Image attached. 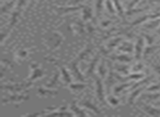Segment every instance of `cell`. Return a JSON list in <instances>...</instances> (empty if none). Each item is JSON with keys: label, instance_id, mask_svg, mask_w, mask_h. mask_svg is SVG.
I'll return each mask as SVG.
<instances>
[{"label": "cell", "instance_id": "20", "mask_svg": "<svg viewBox=\"0 0 160 117\" xmlns=\"http://www.w3.org/2000/svg\"><path fill=\"white\" fill-rule=\"evenodd\" d=\"M159 25H160V19H155V20L151 21V22L147 23V24L145 25V29H147V30H155V29H157Z\"/></svg>", "mask_w": 160, "mask_h": 117}, {"label": "cell", "instance_id": "14", "mask_svg": "<svg viewBox=\"0 0 160 117\" xmlns=\"http://www.w3.org/2000/svg\"><path fill=\"white\" fill-rule=\"evenodd\" d=\"M92 49H93V45H92V44H89V45H88V46L85 48V51H81V53L79 54V57L77 58V60H78V61H81V60H83V59H85V58L87 57V56L89 55L90 53H91V51H92Z\"/></svg>", "mask_w": 160, "mask_h": 117}, {"label": "cell", "instance_id": "25", "mask_svg": "<svg viewBox=\"0 0 160 117\" xmlns=\"http://www.w3.org/2000/svg\"><path fill=\"white\" fill-rule=\"evenodd\" d=\"M133 84H134V82H133V81H132V82H128V83L121 84V85L116 86V88L114 89V92H115L116 94H118V93H120L122 90H125V89H127V88H132V86H133Z\"/></svg>", "mask_w": 160, "mask_h": 117}, {"label": "cell", "instance_id": "17", "mask_svg": "<svg viewBox=\"0 0 160 117\" xmlns=\"http://www.w3.org/2000/svg\"><path fill=\"white\" fill-rule=\"evenodd\" d=\"M82 105L85 106V107H87L88 110H91L93 113H96V114H98V115H100L101 114V110H99L98 107H97L94 104H92L90 101H83L82 102Z\"/></svg>", "mask_w": 160, "mask_h": 117}, {"label": "cell", "instance_id": "13", "mask_svg": "<svg viewBox=\"0 0 160 117\" xmlns=\"http://www.w3.org/2000/svg\"><path fill=\"white\" fill-rule=\"evenodd\" d=\"M118 49H120L121 51H123V53H132L134 47H133V44H132V43L123 42L122 44L118 46Z\"/></svg>", "mask_w": 160, "mask_h": 117}, {"label": "cell", "instance_id": "43", "mask_svg": "<svg viewBox=\"0 0 160 117\" xmlns=\"http://www.w3.org/2000/svg\"><path fill=\"white\" fill-rule=\"evenodd\" d=\"M133 69H134V71H135V72H138V71H140L142 69V64H137V66H135Z\"/></svg>", "mask_w": 160, "mask_h": 117}, {"label": "cell", "instance_id": "27", "mask_svg": "<svg viewBox=\"0 0 160 117\" xmlns=\"http://www.w3.org/2000/svg\"><path fill=\"white\" fill-rule=\"evenodd\" d=\"M121 42H122V38H121V37H116L115 40H113L112 42H110L109 44H108V47H107V48L109 49V51H112V49H113L114 47L118 46V43H121Z\"/></svg>", "mask_w": 160, "mask_h": 117}, {"label": "cell", "instance_id": "6", "mask_svg": "<svg viewBox=\"0 0 160 117\" xmlns=\"http://www.w3.org/2000/svg\"><path fill=\"white\" fill-rule=\"evenodd\" d=\"M144 44H145V40L142 38V36L137 37V43L135 45V58L136 60H139L142 58V54L144 51Z\"/></svg>", "mask_w": 160, "mask_h": 117}, {"label": "cell", "instance_id": "4", "mask_svg": "<svg viewBox=\"0 0 160 117\" xmlns=\"http://www.w3.org/2000/svg\"><path fill=\"white\" fill-rule=\"evenodd\" d=\"M32 82H29V83H23V84H11V85H6L3 84L2 85V90H9L12 91V92H19V91H23L24 89H28L30 86H32Z\"/></svg>", "mask_w": 160, "mask_h": 117}, {"label": "cell", "instance_id": "22", "mask_svg": "<svg viewBox=\"0 0 160 117\" xmlns=\"http://www.w3.org/2000/svg\"><path fill=\"white\" fill-rule=\"evenodd\" d=\"M76 31H77V33H79L80 35H85L86 27H85V24H83V21L76 22Z\"/></svg>", "mask_w": 160, "mask_h": 117}, {"label": "cell", "instance_id": "37", "mask_svg": "<svg viewBox=\"0 0 160 117\" xmlns=\"http://www.w3.org/2000/svg\"><path fill=\"white\" fill-rule=\"evenodd\" d=\"M144 99H149V100H159L160 99V93H155V94H145Z\"/></svg>", "mask_w": 160, "mask_h": 117}, {"label": "cell", "instance_id": "41", "mask_svg": "<svg viewBox=\"0 0 160 117\" xmlns=\"http://www.w3.org/2000/svg\"><path fill=\"white\" fill-rule=\"evenodd\" d=\"M86 29H87V31H88V33H93V31H94V29H93V25L91 24V23H88L87 24V27H86Z\"/></svg>", "mask_w": 160, "mask_h": 117}, {"label": "cell", "instance_id": "19", "mask_svg": "<svg viewBox=\"0 0 160 117\" xmlns=\"http://www.w3.org/2000/svg\"><path fill=\"white\" fill-rule=\"evenodd\" d=\"M110 57H111V59H115V60H118V61H122V62H131L132 61V57L125 55V54L118 55V56H110Z\"/></svg>", "mask_w": 160, "mask_h": 117}, {"label": "cell", "instance_id": "26", "mask_svg": "<svg viewBox=\"0 0 160 117\" xmlns=\"http://www.w3.org/2000/svg\"><path fill=\"white\" fill-rule=\"evenodd\" d=\"M13 5H14V0H11L9 2H6L5 5L1 7V13L5 14V13H7V12H9V10L13 7Z\"/></svg>", "mask_w": 160, "mask_h": 117}, {"label": "cell", "instance_id": "8", "mask_svg": "<svg viewBox=\"0 0 160 117\" xmlns=\"http://www.w3.org/2000/svg\"><path fill=\"white\" fill-rule=\"evenodd\" d=\"M142 110L146 112L148 115L150 116H160V108H155L150 105H147V104H144L142 103Z\"/></svg>", "mask_w": 160, "mask_h": 117}, {"label": "cell", "instance_id": "21", "mask_svg": "<svg viewBox=\"0 0 160 117\" xmlns=\"http://www.w3.org/2000/svg\"><path fill=\"white\" fill-rule=\"evenodd\" d=\"M69 88L72 91H75V92H77V91H81L87 88V84L86 83H70L69 84Z\"/></svg>", "mask_w": 160, "mask_h": 117}, {"label": "cell", "instance_id": "10", "mask_svg": "<svg viewBox=\"0 0 160 117\" xmlns=\"http://www.w3.org/2000/svg\"><path fill=\"white\" fill-rule=\"evenodd\" d=\"M70 110L71 112H72L73 115H77V116H87L88 113L85 112V110H82L81 108H79L77 106V104H76V102H72L70 105Z\"/></svg>", "mask_w": 160, "mask_h": 117}, {"label": "cell", "instance_id": "47", "mask_svg": "<svg viewBox=\"0 0 160 117\" xmlns=\"http://www.w3.org/2000/svg\"><path fill=\"white\" fill-rule=\"evenodd\" d=\"M150 2H160V0H149Z\"/></svg>", "mask_w": 160, "mask_h": 117}, {"label": "cell", "instance_id": "35", "mask_svg": "<svg viewBox=\"0 0 160 117\" xmlns=\"http://www.w3.org/2000/svg\"><path fill=\"white\" fill-rule=\"evenodd\" d=\"M105 6H107V9H108V11H109L110 13H111V14H115V9H114L113 3H112L111 0H107Z\"/></svg>", "mask_w": 160, "mask_h": 117}, {"label": "cell", "instance_id": "32", "mask_svg": "<svg viewBox=\"0 0 160 117\" xmlns=\"http://www.w3.org/2000/svg\"><path fill=\"white\" fill-rule=\"evenodd\" d=\"M58 80H59V73H56L55 76H54V78L51 80V81L48 82V83L46 84V86L47 88H53V86H55L56 84H57V82H58Z\"/></svg>", "mask_w": 160, "mask_h": 117}, {"label": "cell", "instance_id": "40", "mask_svg": "<svg viewBox=\"0 0 160 117\" xmlns=\"http://www.w3.org/2000/svg\"><path fill=\"white\" fill-rule=\"evenodd\" d=\"M139 0H132L131 2L128 3V7H127V10H131V9H134V6L136 5V3L138 2Z\"/></svg>", "mask_w": 160, "mask_h": 117}, {"label": "cell", "instance_id": "30", "mask_svg": "<svg viewBox=\"0 0 160 117\" xmlns=\"http://www.w3.org/2000/svg\"><path fill=\"white\" fill-rule=\"evenodd\" d=\"M102 7H103V0H97L96 3V13H97V18H99L102 11Z\"/></svg>", "mask_w": 160, "mask_h": 117}, {"label": "cell", "instance_id": "34", "mask_svg": "<svg viewBox=\"0 0 160 117\" xmlns=\"http://www.w3.org/2000/svg\"><path fill=\"white\" fill-rule=\"evenodd\" d=\"M148 9V8H142V9H131V10H127L126 11V16H133V14L135 13H138V12H144L146 11V10Z\"/></svg>", "mask_w": 160, "mask_h": 117}, {"label": "cell", "instance_id": "12", "mask_svg": "<svg viewBox=\"0 0 160 117\" xmlns=\"http://www.w3.org/2000/svg\"><path fill=\"white\" fill-rule=\"evenodd\" d=\"M144 89L145 88H136L135 90L133 91V92H132V94H131V96H129V99H128V104L129 105H132V104H134V102H135V100H136V97L138 96V95L140 94V93L142 92V91H144Z\"/></svg>", "mask_w": 160, "mask_h": 117}, {"label": "cell", "instance_id": "1", "mask_svg": "<svg viewBox=\"0 0 160 117\" xmlns=\"http://www.w3.org/2000/svg\"><path fill=\"white\" fill-rule=\"evenodd\" d=\"M25 3H27V0H18V6H17L16 10L12 12L11 19H10V24H9V27H8L7 30L11 31L12 27H13L14 25L17 24L19 17H20V14H21V11H22V9H23V7H24Z\"/></svg>", "mask_w": 160, "mask_h": 117}, {"label": "cell", "instance_id": "29", "mask_svg": "<svg viewBox=\"0 0 160 117\" xmlns=\"http://www.w3.org/2000/svg\"><path fill=\"white\" fill-rule=\"evenodd\" d=\"M38 92L40 95H53L56 94V91H52V90H46V89H43V88H38Z\"/></svg>", "mask_w": 160, "mask_h": 117}, {"label": "cell", "instance_id": "18", "mask_svg": "<svg viewBox=\"0 0 160 117\" xmlns=\"http://www.w3.org/2000/svg\"><path fill=\"white\" fill-rule=\"evenodd\" d=\"M60 71H62V80L66 84H70L71 82V77H70V73L67 71V69L65 67H60Z\"/></svg>", "mask_w": 160, "mask_h": 117}, {"label": "cell", "instance_id": "2", "mask_svg": "<svg viewBox=\"0 0 160 117\" xmlns=\"http://www.w3.org/2000/svg\"><path fill=\"white\" fill-rule=\"evenodd\" d=\"M30 99L29 95H22V94H10L8 97H5L2 100V104H7L8 102H13V103H20V102L23 101H28Z\"/></svg>", "mask_w": 160, "mask_h": 117}, {"label": "cell", "instance_id": "38", "mask_svg": "<svg viewBox=\"0 0 160 117\" xmlns=\"http://www.w3.org/2000/svg\"><path fill=\"white\" fill-rule=\"evenodd\" d=\"M17 56L19 58H21V59H23V58H25L28 56V51L25 49H20V51H17Z\"/></svg>", "mask_w": 160, "mask_h": 117}, {"label": "cell", "instance_id": "36", "mask_svg": "<svg viewBox=\"0 0 160 117\" xmlns=\"http://www.w3.org/2000/svg\"><path fill=\"white\" fill-rule=\"evenodd\" d=\"M108 102H109L112 106H118V103H120L118 100L116 99L115 96H112V95H109V96H108Z\"/></svg>", "mask_w": 160, "mask_h": 117}, {"label": "cell", "instance_id": "49", "mask_svg": "<svg viewBox=\"0 0 160 117\" xmlns=\"http://www.w3.org/2000/svg\"><path fill=\"white\" fill-rule=\"evenodd\" d=\"M157 105H160V101H158V102H157Z\"/></svg>", "mask_w": 160, "mask_h": 117}, {"label": "cell", "instance_id": "7", "mask_svg": "<svg viewBox=\"0 0 160 117\" xmlns=\"http://www.w3.org/2000/svg\"><path fill=\"white\" fill-rule=\"evenodd\" d=\"M31 69H32V73H31V76H30V78H29V82H32V81H34V80L38 79V78H42L43 76H44L43 70L38 68V65L33 64L31 66Z\"/></svg>", "mask_w": 160, "mask_h": 117}, {"label": "cell", "instance_id": "46", "mask_svg": "<svg viewBox=\"0 0 160 117\" xmlns=\"http://www.w3.org/2000/svg\"><path fill=\"white\" fill-rule=\"evenodd\" d=\"M82 1H85V0H72V1H71V3H72V5H77V3L82 2Z\"/></svg>", "mask_w": 160, "mask_h": 117}, {"label": "cell", "instance_id": "23", "mask_svg": "<svg viewBox=\"0 0 160 117\" xmlns=\"http://www.w3.org/2000/svg\"><path fill=\"white\" fill-rule=\"evenodd\" d=\"M98 73L100 75L101 78L105 77V73H107V71H105V60L104 59L101 60L100 65L98 66Z\"/></svg>", "mask_w": 160, "mask_h": 117}, {"label": "cell", "instance_id": "42", "mask_svg": "<svg viewBox=\"0 0 160 117\" xmlns=\"http://www.w3.org/2000/svg\"><path fill=\"white\" fill-rule=\"evenodd\" d=\"M144 37L146 38L147 43H148L149 45H151L153 43V37L152 36H149V35H144Z\"/></svg>", "mask_w": 160, "mask_h": 117}, {"label": "cell", "instance_id": "15", "mask_svg": "<svg viewBox=\"0 0 160 117\" xmlns=\"http://www.w3.org/2000/svg\"><path fill=\"white\" fill-rule=\"evenodd\" d=\"M92 18V10L90 7L85 6L82 9V21H89Z\"/></svg>", "mask_w": 160, "mask_h": 117}, {"label": "cell", "instance_id": "5", "mask_svg": "<svg viewBox=\"0 0 160 117\" xmlns=\"http://www.w3.org/2000/svg\"><path fill=\"white\" fill-rule=\"evenodd\" d=\"M78 62H79V61H78V60L76 59V60H73V61L71 62L70 65H69V68H70V72L73 73V76L76 77V79L79 80L80 82H85V77L82 76V73L80 72L79 69H78V67H77Z\"/></svg>", "mask_w": 160, "mask_h": 117}, {"label": "cell", "instance_id": "9", "mask_svg": "<svg viewBox=\"0 0 160 117\" xmlns=\"http://www.w3.org/2000/svg\"><path fill=\"white\" fill-rule=\"evenodd\" d=\"M85 6H75V7H58L57 10L59 11L60 14H65V13H69V12H75L78 11L79 9H83Z\"/></svg>", "mask_w": 160, "mask_h": 117}, {"label": "cell", "instance_id": "33", "mask_svg": "<svg viewBox=\"0 0 160 117\" xmlns=\"http://www.w3.org/2000/svg\"><path fill=\"white\" fill-rule=\"evenodd\" d=\"M159 48H160V45H157V46H149V47H147V48H146L144 55L148 56V55H150V54L155 53V51H157V49H159Z\"/></svg>", "mask_w": 160, "mask_h": 117}, {"label": "cell", "instance_id": "11", "mask_svg": "<svg viewBox=\"0 0 160 117\" xmlns=\"http://www.w3.org/2000/svg\"><path fill=\"white\" fill-rule=\"evenodd\" d=\"M98 61H99V56H97V57L91 61V64H90L87 72H86V75H87L88 77H94V70H96V67H97Z\"/></svg>", "mask_w": 160, "mask_h": 117}, {"label": "cell", "instance_id": "48", "mask_svg": "<svg viewBox=\"0 0 160 117\" xmlns=\"http://www.w3.org/2000/svg\"><path fill=\"white\" fill-rule=\"evenodd\" d=\"M157 34H159V35H160V29H159V30H158V32H157Z\"/></svg>", "mask_w": 160, "mask_h": 117}, {"label": "cell", "instance_id": "3", "mask_svg": "<svg viewBox=\"0 0 160 117\" xmlns=\"http://www.w3.org/2000/svg\"><path fill=\"white\" fill-rule=\"evenodd\" d=\"M94 78V81H96V86H97V96L98 99L100 100V102L102 104L105 103V96H104V91H103V84H102V81H101L100 78H97V77H93Z\"/></svg>", "mask_w": 160, "mask_h": 117}, {"label": "cell", "instance_id": "45", "mask_svg": "<svg viewBox=\"0 0 160 117\" xmlns=\"http://www.w3.org/2000/svg\"><path fill=\"white\" fill-rule=\"evenodd\" d=\"M110 23H111V21H109V20L104 21V22H102V27H107L108 25L110 24Z\"/></svg>", "mask_w": 160, "mask_h": 117}, {"label": "cell", "instance_id": "16", "mask_svg": "<svg viewBox=\"0 0 160 117\" xmlns=\"http://www.w3.org/2000/svg\"><path fill=\"white\" fill-rule=\"evenodd\" d=\"M114 73H113V70H112V67L110 66V71H109V76H108V79H107V90L108 92H110V90H111V86L112 84L114 83Z\"/></svg>", "mask_w": 160, "mask_h": 117}, {"label": "cell", "instance_id": "31", "mask_svg": "<svg viewBox=\"0 0 160 117\" xmlns=\"http://www.w3.org/2000/svg\"><path fill=\"white\" fill-rule=\"evenodd\" d=\"M113 2H114V6H115L116 10H118V13L120 14V17H122V18H124L125 13H124V11H123L122 6H121L120 1H118V0H113Z\"/></svg>", "mask_w": 160, "mask_h": 117}, {"label": "cell", "instance_id": "39", "mask_svg": "<svg viewBox=\"0 0 160 117\" xmlns=\"http://www.w3.org/2000/svg\"><path fill=\"white\" fill-rule=\"evenodd\" d=\"M147 90L148 91H159L160 90V83L155 84V85H151V86H148Z\"/></svg>", "mask_w": 160, "mask_h": 117}, {"label": "cell", "instance_id": "28", "mask_svg": "<svg viewBox=\"0 0 160 117\" xmlns=\"http://www.w3.org/2000/svg\"><path fill=\"white\" fill-rule=\"evenodd\" d=\"M149 16H142V18H138L137 20H135L134 22H132L131 23V27H136V25H138V24H142V23H144L146 20H149Z\"/></svg>", "mask_w": 160, "mask_h": 117}, {"label": "cell", "instance_id": "44", "mask_svg": "<svg viewBox=\"0 0 160 117\" xmlns=\"http://www.w3.org/2000/svg\"><path fill=\"white\" fill-rule=\"evenodd\" d=\"M152 67L156 70V72H158L160 75V65L159 64H152Z\"/></svg>", "mask_w": 160, "mask_h": 117}, {"label": "cell", "instance_id": "24", "mask_svg": "<svg viewBox=\"0 0 160 117\" xmlns=\"http://www.w3.org/2000/svg\"><path fill=\"white\" fill-rule=\"evenodd\" d=\"M114 68L118 71V72H122L123 75H128L129 73V67H127L126 65H115Z\"/></svg>", "mask_w": 160, "mask_h": 117}]
</instances>
